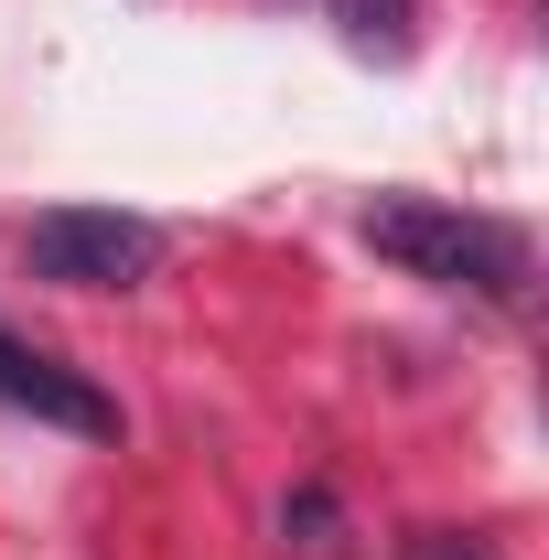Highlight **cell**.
<instances>
[{"mask_svg": "<svg viewBox=\"0 0 549 560\" xmlns=\"http://www.w3.org/2000/svg\"><path fill=\"white\" fill-rule=\"evenodd\" d=\"M335 11V33L366 55V66H410V44H420V0H324Z\"/></svg>", "mask_w": 549, "mask_h": 560, "instance_id": "4", "label": "cell"}, {"mask_svg": "<svg viewBox=\"0 0 549 560\" xmlns=\"http://www.w3.org/2000/svg\"><path fill=\"white\" fill-rule=\"evenodd\" d=\"M399 560H495V550H484V539H453V528H420Z\"/></svg>", "mask_w": 549, "mask_h": 560, "instance_id": "5", "label": "cell"}, {"mask_svg": "<svg viewBox=\"0 0 549 560\" xmlns=\"http://www.w3.org/2000/svg\"><path fill=\"white\" fill-rule=\"evenodd\" d=\"M0 410H33V420H55V431H75V442H108L119 431V399L108 388H86L75 366H55L44 346H22L11 324H0Z\"/></svg>", "mask_w": 549, "mask_h": 560, "instance_id": "3", "label": "cell"}, {"mask_svg": "<svg viewBox=\"0 0 549 560\" xmlns=\"http://www.w3.org/2000/svg\"><path fill=\"white\" fill-rule=\"evenodd\" d=\"M355 237L388 259V270L431 280V291H475V302H517L528 291V237L506 215L442 206V195H377L355 215Z\"/></svg>", "mask_w": 549, "mask_h": 560, "instance_id": "1", "label": "cell"}, {"mask_svg": "<svg viewBox=\"0 0 549 560\" xmlns=\"http://www.w3.org/2000/svg\"><path fill=\"white\" fill-rule=\"evenodd\" d=\"M22 259L55 280V291H140L162 270V226L119 206H44L22 226Z\"/></svg>", "mask_w": 549, "mask_h": 560, "instance_id": "2", "label": "cell"}]
</instances>
